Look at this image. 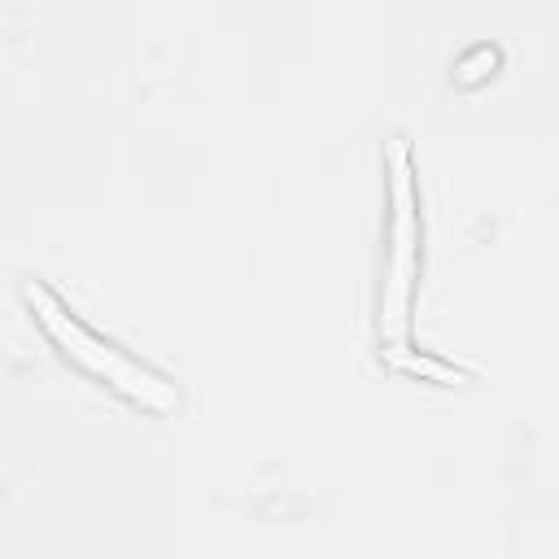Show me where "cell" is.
I'll list each match as a JSON object with an SVG mask.
<instances>
[{"mask_svg": "<svg viewBox=\"0 0 559 559\" xmlns=\"http://www.w3.org/2000/svg\"><path fill=\"white\" fill-rule=\"evenodd\" d=\"M22 297H26L31 314L39 319V328L48 332V341L61 349V358H70L74 367H83L92 380L118 389L122 397H131V402H140L144 411H157V415H166V411L179 406V393H175V384L162 371H153L148 362L131 358L127 349H118L100 332H92L74 310H66V301L48 284L26 280Z\"/></svg>", "mask_w": 559, "mask_h": 559, "instance_id": "1", "label": "cell"}, {"mask_svg": "<svg viewBox=\"0 0 559 559\" xmlns=\"http://www.w3.org/2000/svg\"><path fill=\"white\" fill-rule=\"evenodd\" d=\"M393 223H389V275L380 293V332L402 336L406 332V310H411V284L419 271V197L411 183V148L406 140H393Z\"/></svg>", "mask_w": 559, "mask_h": 559, "instance_id": "2", "label": "cell"}]
</instances>
